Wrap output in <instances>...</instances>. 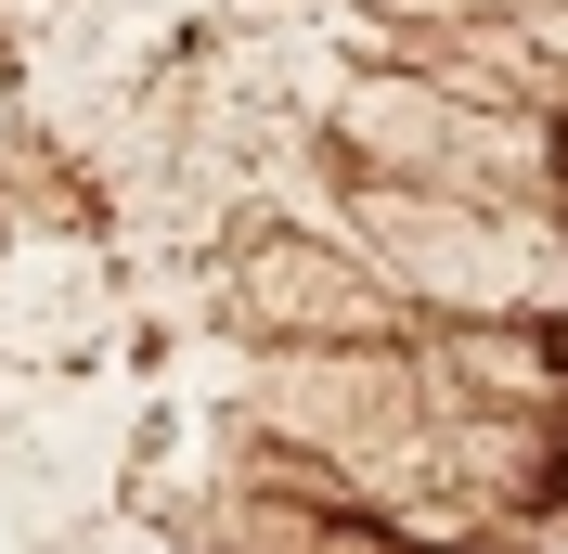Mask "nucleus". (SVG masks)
Wrapping results in <instances>:
<instances>
[{"label": "nucleus", "mask_w": 568, "mask_h": 554, "mask_svg": "<svg viewBox=\"0 0 568 554\" xmlns=\"http://www.w3.org/2000/svg\"><path fill=\"white\" fill-rule=\"evenodd\" d=\"M542 361H556V375H568V322H556V336H542Z\"/></svg>", "instance_id": "f03ea898"}, {"label": "nucleus", "mask_w": 568, "mask_h": 554, "mask_svg": "<svg viewBox=\"0 0 568 554\" xmlns=\"http://www.w3.org/2000/svg\"><path fill=\"white\" fill-rule=\"evenodd\" d=\"M517 503H530V516H556V503H568V451H542V464H530V490H517Z\"/></svg>", "instance_id": "f257e3e1"}]
</instances>
